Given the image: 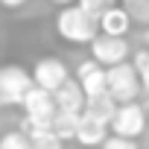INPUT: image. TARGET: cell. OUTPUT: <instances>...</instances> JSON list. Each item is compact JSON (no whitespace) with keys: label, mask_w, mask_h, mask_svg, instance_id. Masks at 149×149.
Segmentation results:
<instances>
[{"label":"cell","mask_w":149,"mask_h":149,"mask_svg":"<svg viewBox=\"0 0 149 149\" xmlns=\"http://www.w3.org/2000/svg\"><path fill=\"white\" fill-rule=\"evenodd\" d=\"M114 3H117V0H114ZM120 3H126V0H120Z\"/></svg>","instance_id":"obj_26"},{"label":"cell","mask_w":149,"mask_h":149,"mask_svg":"<svg viewBox=\"0 0 149 149\" xmlns=\"http://www.w3.org/2000/svg\"><path fill=\"white\" fill-rule=\"evenodd\" d=\"M56 32L67 44H76V47L88 44L91 47L100 38V21L91 18L88 12H82L79 6H67V9H58V15H56Z\"/></svg>","instance_id":"obj_1"},{"label":"cell","mask_w":149,"mask_h":149,"mask_svg":"<svg viewBox=\"0 0 149 149\" xmlns=\"http://www.w3.org/2000/svg\"><path fill=\"white\" fill-rule=\"evenodd\" d=\"M149 126V111L137 102H126L117 108L114 120H111V134L117 137H129V140H137Z\"/></svg>","instance_id":"obj_4"},{"label":"cell","mask_w":149,"mask_h":149,"mask_svg":"<svg viewBox=\"0 0 149 149\" xmlns=\"http://www.w3.org/2000/svg\"><path fill=\"white\" fill-rule=\"evenodd\" d=\"M132 24H134V21H132V15L126 12V6H123V3H120V6L114 3V6H111V9L100 18V35H114V38H123V35L132 29Z\"/></svg>","instance_id":"obj_10"},{"label":"cell","mask_w":149,"mask_h":149,"mask_svg":"<svg viewBox=\"0 0 149 149\" xmlns=\"http://www.w3.org/2000/svg\"><path fill=\"white\" fill-rule=\"evenodd\" d=\"M108 94L114 97L117 105L137 102V97L143 94V82H140V76H137V70H134L132 61L108 67Z\"/></svg>","instance_id":"obj_2"},{"label":"cell","mask_w":149,"mask_h":149,"mask_svg":"<svg viewBox=\"0 0 149 149\" xmlns=\"http://www.w3.org/2000/svg\"><path fill=\"white\" fill-rule=\"evenodd\" d=\"M102 149H140V146H137V140L117 137V134H108V140L102 143Z\"/></svg>","instance_id":"obj_20"},{"label":"cell","mask_w":149,"mask_h":149,"mask_svg":"<svg viewBox=\"0 0 149 149\" xmlns=\"http://www.w3.org/2000/svg\"><path fill=\"white\" fill-rule=\"evenodd\" d=\"M53 97H56L58 111H73V114H82L85 111V102H88V97H85V91H82V85L76 79H67Z\"/></svg>","instance_id":"obj_9"},{"label":"cell","mask_w":149,"mask_h":149,"mask_svg":"<svg viewBox=\"0 0 149 149\" xmlns=\"http://www.w3.org/2000/svg\"><path fill=\"white\" fill-rule=\"evenodd\" d=\"M146 105H149V94H146Z\"/></svg>","instance_id":"obj_24"},{"label":"cell","mask_w":149,"mask_h":149,"mask_svg":"<svg viewBox=\"0 0 149 149\" xmlns=\"http://www.w3.org/2000/svg\"><path fill=\"white\" fill-rule=\"evenodd\" d=\"M76 82L82 85L85 97H102L108 94V70L97 61V58H82L76 67Z\"/></svg>","instance_id":"obj_6"},{"label":"cell","mask_w":149,"mask_h":149,"mask_svg":"<svg viewBox=\"0 0 149 149\" xmlns=\"http://www.w3.org/2000/svg\"><path fill=\"white\" fill-rule=\"evenodd\" d=\"M132 64H134V70H137L140 82H143V94H149V50H146V47L137 50L134 58H132Z\"/></svg>","instance_id":"obj_16"},{"label":"cell","mask_w":149,"mask_h":149,"mask_svg":"<svg viewBox=\"0 0 149 149\" xmlns=\"http://www.w3.org/2000/svg\"><path fill=\"white\" fill-rule=\"evenodd\" d=\"M117 102H114V97L111 94H102V97H91L88 102H85V117H91V120H97V123H105V126H111V120H114V114H117Z\"/></svg>","instance_id":"obj_12"},{"label":"cell","mask_w":149,"mask_h":149,"mask_svg":"<svg viewBox=\"0 0 149 149\" xmlns=\"http://www.w3.org/2000/svg\"><path fill=\"white\" fill-rule=\"evenodd\" d=\"M21 108H24V117H38V120H53L56 111H58L56 97H53L50 91H44V88H32V91L24 97Z\"/></svg>","instance_id":"obj_8"},{"label":"cell","mask_w":149,"mask_h":149,"mask_svg":"<svg viewBox=\"0 0 149 149\" xmlns=\"http://www.w3.org/2000/svg\"><path fill=\"white\" fill-rule=\"evenodd\" d=\"M0 108H3V100H0Z\"/></svg>","instance_id":"obj_25"},{"label":"cell","mask_w":149,"mask_h":149,"mask_svg":"<svg viewBox=\"0 0 149 149\" xmlns=\"http://www.w3.org/2000/svg\"><path fill=\"white\" fill-rule=\"evenodd\" d=\"M126 12L132 15V21L134 24H143V26H149V0H126Z\"/></svg>","instance_id":"obj_15"},{"label":"cell","mask_w":149,"mask_h":149,"mask_svg":"<svg viewBox=\"0 0 149 149\" xmlns=\"http://www.w3.org/2000/svg\"><path fill=\"white\" fill-rule=\"evenodd\" d=\"M29 73H32L35 88H44V91H50V94H56V91L70 79L67 64H64L61 58H56V56H44V58H38V61L32 64Z\"/></svg>","instance_id":"obj_5"},{"label":"cell","mask_w":149,"mask_h":149,"mask_svg":"<svg viewBox=\"0 0 149 149\" xmlns=\"http://www.w3.org/2000/svg\"><path fill=\"white\" fill-rule=\"evenodd\" d=\"M29 140H35V137H41V134H47V132H53V120H38V117H21V126H18Z\"/></svg>","instance_id":"obj_14"},{"label":"cell","mask_w":149,"mask_h":149,"mask_svg":"<svg viewBox=\"0 0 149 149\" xmlns=\"http://www.w3.org/2000/svg\"><path fill=\"white\" fill-rule=\"evenodd\" d=\"M79 123H82V114H73V111H56V117H53V132H56L61 140H76Z\"/></svg>","instance_id":"obj_13"},{"label":"cell","mask_w":149,"mask_h":149,"mask_svg":"<svg viewBox=\"0 0 149 149\" xmlns=\"http://www.w3.org/2000/svg\"><path fill=\"white\" fill-rule=\"evenodd\" d=\"M0 149H32V140L18 129V132H6L0 137Z\"/></svg>","instance_id":"obj_17"},{"label":"cell","mask_w":149,"mask_h":149,"mask_svg":"<svg viewBox=\"0 0 149 149\" xmlns=\"http://www.w3.org/2000/svg\"><path fill=\"white\" fill-rule=\"evenodd\" d=\"M76 6H79L82 12H88L91 18H97V21H100V18L114 6V0H76Z\"/></svg>","instance_id":"obj_18"},{"label":"cell","mask_w":149,"mask_h":149,"mask_svg":"<svg viewBox=\"0 0 149 149\" xmlns=\"http://www.w3.org/2000/svg\"><path fill=\"white\" fill-rule=\"evenodd\" d=\"M91 58H97L105 70L126 64L129 61V41L126 38H114V35H100L91 44Z\"/></svg>","instance_id":"obj_7"},{"label":"cell","mask_w":149,"mask_h":149,"mask_svg":"<svg viewBox=\"0 0 149 149\" xmlns=\"http://www.w3.org/2000/svg\"><path fill=\"white\" fill-rule=\"evenodd\" d=\"M26 3V0H0V6H6V9H21Z\"/></svg>","instance_id":"obj_21"},{"label":"cell","mask_w":149,"mask_h":149,"mask_svg":"<svg viewBox=\"0 0 149 149\" xmlns=\"http://www.w3.org/2000/svg\"><path fill=\"white\" fill-rule=\"evenodd\" d=\"M108 129L111 126L97 123V120H91V117L82 114V123H79V132H76V143L85 146V149H91V146H100L102 149V143L108 140Z\"/></svg>","instance_id":"obj_11"},{"label":"cell","mask_w":149,"mask_h":149,"mask_svg":"<svg viewBox=\"0 0 149 149\" xmlns=\"http://www.w3.org/2000/svg\"><path fill=\"white\" fill-rule=\"evenodd\" d=\"M32 88H35V82H32L29 70H24L18 64L0 67V100H3V105H21Z\"/></svg>","instance_id":"obj_3"},{"label":"cell","mask_w":149,"mask_h":149,"mask_svg":"<svg viewBox=\"0 0 149 149\" xmlns=\"http://www.w3.org/2000/svg\"><path fill=\"white\" fill-rule=\"evenodd\" d=\"M143 44H146V50H149V26H146V32H143Z\"/></svg>","instance_id":"obj_23"},{"label":"cell","mask_w":149,"mask_h":149,"mask_svg":"<svg viewBox=\"0 0 149 149\" xmlns=\"http://www.w3.org/2000/svg\"><path fill=\"white\" fill-rule=\"evenodd\" d=\"M58 9H67V6H76V0H53Z\"/></svg>","instance_id":"obj_22"},{"label":"cell","mask_w":149,"mask_h":149,"mask_svg":"<svg viewBox=\"0 0 149 149\" xmlns=\"http://www.w3.org/2000/svg\"><path fill=\"white\" fill-rule=\"evenodd\" d=\"M61 146H64V140L56 132H47V134H41V137L32 140V149H61Z\"/></svg>","instance_id":"obj_19"}]
</instances>
